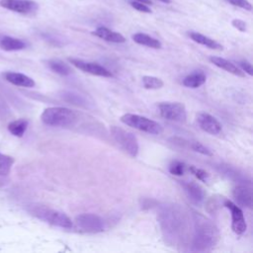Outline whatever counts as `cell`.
<instances>
[{
    "instance_id": "obj_24",
    "label": "cell",
    "mask_w": 253,
    "mask_h": 253,
    "mask_svg": "<svg viewBox=\"0 0 253 253\" xmlns=\"http://www.w3.org/2000/svg\"><path fill=\"white\" fill-rule=\"evenodd\" d=\"M14 164L13 157L0 153V176H7Z\"/></svg>"
},
{
    "instance_id": "obj_19",
    "label": "cell",
    "mask_w": 253,
    "mask_h": 253,
    "mask_svg": "<svg viewBox=\"0 0 253 253\" xmlns=\"http://www.w3.org/2000/svg\"><path fill=\"white\" fill-rule=\"evenodd\" d=\"M189 37L191 38L194 42H196L200 45H203L209 49L216 50V51L223 50V46H221L220 44H218L217 42H216L215 40H213L207 36H204L200 33H196V32H191V33H189Z\"/></svg>"
},
{
    "instance_id": "obj_15",
    "label": "cell",
    "mask_w": 253,
    "mask_h": 253,
    "mask_svg": "<svg viewBox=\"0 0 253 253\" xmlns=\"http://www.w3.org/2000/svg\"><path fill=\"white\" fill-rule=\"evenodd\" d=\"M5 79L10 82L13 85L20 86V87H26V88H32L35 86L34 79H32L26 74L20 73V72H7L4 73Z\"/></svg>"
},
{
    "instance_id": "obj_35",
    "label": "cell",
    "mask_w": 253,
    "mask_h": 253,
    "mask_svg": "<svg viewBox=\"0 0 253 253\" xmlns=\"http://www.w3.org/2000/svg\"><path fill=\"white\" fill-rule=\"evenodd\" d=\"M160 1H162L163 3H166V4H169L171 2V0H160Z\"/></svg>"
},
{
    "instance_id": "obj_29",
    "label": "cell",
    "mask_w": 253,
    "mask_h": 253,
    "mask_svg": "<svg viewBox=\"0 0 253 253\" xmlns=\"http://www.w3.org/2000/svg\"><path fill=\"white\" fill-rule=\"evenodd\" d=\"M63 97H65V99L69 102H72L73 104H77V105H81L83 104L85 101L84 99L79 96L78 94H73L72 92H69V93H65V95H63Z\"/></svg>"
},
{
    "instance_id": "obj_34",
    "label": "cell",
    "mask_w": 253,
    "mask_h": 253,
    "mask_svg": "<svg viewBox=\"0 0 253 253\" xmlns=\"http://www.w3.org/2000/svg\"><path fill=\"white\" fill-rule=\"evenodd\" d=\"M134 1H139V2H142V3L146 4V5L151 4V1H150V0H134Z\"/></svg>"
},
{
    "instance_id": "obj_28",
    "label": "cell",
    "mask_w": 253,
    "mask_h": 253,
    "mask_svg": "<svg viewBox=\"0 0 253 253\" xmlns=\"http://www.w3.org/2000/svg\"><path fill=\"white\" fill-rule=\"evenodd\" d=\"M189 170L191 171L192 174H194V176L196 178H198L199 180L203 181V182H206L209 178V173L207 171H205L204 169H201V168H197L195 166H191L189 168Z\"/></svg>"
},
{
    "instance_id": "obj_4",
    "label": "cell",
    "mask_w": 253,
    "mask_h": 253,
    "mask_svg": "<svg viewBox=\"0 0 253 253\" xmlns=\"http://www.w3.org/2000/svg\"><path fill=\"white\" fill-rule=\"evenodd\" d=\"M120 120L123 124L149 135H161L163 133V126L160 123L146 117L135 114H125Z\"/></svg>"
},
{
    "instance_id": "obj_11",
    "label": "cell",
    "mask_w": 253,
    "mask_h": 253,
    "mask_svg": "<svg viewBox=\"0 0 253 253\" xmlns=\"http://www.w3.org/2000/svg\"><path fill=\"white\" fill-rule=\"evenodd\" d=\"M197 123L204 132L211 135H218L223 129L220 123L214 116L204 112L197 115Z\"/></svg>"
},
{
    "instance_id": "obj_7",
    "label": "cell",
    "mask_w": 253,
    "mask_h": 253,
    "mask_svg": "<svg viewBox=\"0 0 253 253\" xmlns=\"http://www.w3.org/2000/svg\"><path fill=\"white\" fill-rule=\"evenodd\" d=\"M158 112L168 121L185 123L187 120L186 108L179 102H163L158 105Z\"/></svg>"
},
{
    "instance_id": "obj_13",
    "label": "cell",
    "mask_w": 253,
    "mask_h": 253,
    "mask_svg": "<svg viewBox=\"0 0 253 253\" xmlns=\"http://www.w3.org/2000/svg\"><path fill=\"white\" fill-rule=\"evenodd\" d=\"M182 186L189 200L193 204L199 206L204 202L206 194L204 189L199 184L195 182H183Z\"/></svg>"
},
{
    "instance_id": "obj_12",
    "label": "cell",
    "mask_w": 253,
    "mask_h": 253,
    "mask_svg": "<svg viewBox=\"0 0 253 253\" xmlns=\"http://www.w3.org/2000/svg\"><path fill=\"white\" fill-rule=\"evenodd\" d=\"M235 201L238 207L248 208L252 207V189L247 185H237L233 192Z\"/></svg>"
},
{
    "instance_id": "obj_16",
    "label": "cell",
    "mask_w": 253,
    "mask_h": 253,
    "mask_svg": "<svg viewBox=\"0 0 253 253\" xmlns=\"http://www.w3.org/2000/svg\"><path fill=\"white\" fill-rule=\"evenodd\" d=\"M210 60L212 63H214V65L221 70H224L235 76H238V77H244L245 76V73L240 70L238 69L235 65H234L233 62H231L230 60L226 59V58H223V57H219V56H211L210 57Z\"/></svg>"
},
{
    "instance_id": "obj_27",
    "label": "cell",
    "mask_w": 253,
    "mask_h": 253,
    "mask_svg": "<svg viewBox=\"0 0 253 253\" xmlns=\"http://www.w3.org/2000/svg\"><path fill=\"white\" fill-rule=\"evenodd\" d=\"M191 148L196 151V152H199L203 155H206V156H212L213 155V152L210 148H208L207 146H205L203 144L199 143V142H194L192 143L191 145Z\"/></svg>"
},
{
    "instance_id": "obj_21",
    "label": "cell",
    "mask_w": 253,
    "mask_h": 253,
    "mask_svg": "<svg viewBox=\"0 0 253 253\" xmlns=\"http://www.w3.org/2000/svg\"><path fill=\"white\" fill-rule=\"evenodd\" d=\"M207 80V77L205 75L204 72H194L187 75L184 79H183V84L186 87L189 88H198L200 86H202Z\"/></svg>"
},
{
    "instance_id": "obj_30",
    "label": "cell",
    "mask_w": 253,
    "mask_h": 253,
    "mask_svg": "<svg viewBox=\"0 0 253 253\" xmlns=\"http://www.w3.org/2000/svg\"><path fill=\"white\" fill-rule=\"evenodd\" d=\"M227 1L234 6H237L248 11L252 10V5L247 1V0H227Z\"/></svg>"
},
{
    "instance_id": "obj_2",
    "label": "cell",
    "mask_w": 253,
    "mask_h": 253,
    "mask_svg": "<svg viewBox=\"0 0 253 253\" xmlns=\"http://www.w3.org/2000/svg\"><path fill=\"white\" fill-rule=\"evenodd\" d=\"M219 238L218 230L208 220L197 221L193 249L196 251H210L217 243Z\"/></svg>"
},
{
    "instance_id": "obj_31",
    "label": "cell",
    "mask_w": 253,
    "mask_h": 253,
    "mask_svg": "<svg viewBox=\"0 0 253 253\" xmlns=\"http://www.w3.org/2000/svg\"><path fill=\"white\" fill-rule=\"evenodd\" d=\"M131 5L133 8H135L136 10L140 11V12H144V13H151V9L146 5V4H144L142 2H139V1H132L131 2Z\"/></svg>"
},
{
    "instance_id": "obj_22",
    "label": "cell",
    "mask_w": 253,
    "mask_h": 253,
    "mask_svg": "<svg viewBox=\"0 0 253 253\" xmlns=\"http://www.w3.org/2000/svg\"><path fill=\"white\" fill-rule=\"evenodd\" d=\"M133 40L139 44V45H142V46H145V47H148V48H151V49H162V43L146 35V34H144V33H137L135 35H133Z\"/></svg>"
},
{
    "instance_id": "obj_3",
    "label": "cell",
    "mask_w": 253,
    "mask_h": 253,
    "mask_svg": "<svg viewBox=\"0 0 253 253\" xmlns=\"http://www.w3.org/2000/svg\"><path fill=\"white\" fill-rule=\"evenodd\" d=\"M41 120L51 126H70L76 122L77 116L69 108L51 107L42 113Z\"/></svg>"
},
{
    "instance_id": "obj_9",
    "label": "cell",
    "mask_w": 253,
    "mask_h": 253,
    "mask_svg": "<svg viewBox=\"0 0 253 253\" xmlns=\"http://www.w3.org/2000/svg\"><path fill=\"white\" fill-rule=\"evenodd\" d=\"M224 206L228 208L232 214V229L234 233L237 235H243L247 230V225L240 207L230 200H225Z\"/></svg>"
},
{
    "instance_id": "obj_8",
    "label": "cell",
    "mask_w": 253,
    "mask_h": 253,
    "mask_svg": "<svg viewBox=\"0 0 253 253\" xmlns=\"http://www.w3.org/2000/svg\"><path fill=\"white\" fill-rule=\"evenodd\" d=\"M69 60L72 66H74L78 70L82 71L83 72H86V73H89L92 75H96V76H101V77H112L113 76L112 72L109 70H107L103 66L99 65V63L85 61V60H82L79 58H73V57H70Z\"/></svg>"
},
{
    "instance_id": "obj_10",
    "label": "cell",
    "mask_w": 253,
    "mask_h": 253,
    "mask_svg": "<svg viewBox=\"0 0 253 253\" xmlns=\"http://www.w3.org/2000/svg\"><path fill=\"white\" fill-rule=\"evenodd\" d=\"M0 6L20 14H31L38 10V3L32 0H1Z\"/></svg>"
},
{
    "instance_id": "obj_33",
    "label": "cell",
    "mask_w": 253,
    "mask_h": 253,
    "mask_svg": "<svg viewBox=\"0 0 253 253\" xmlns=\"http://www.w3.org/2000/svg\"><path fill=\"white\" fill-rule=\"evenodd\" d=\"M232 25H233L235 29H237L238 31H240V32H246V31H247V25H246V23H245L244 21L240 20V19H235V20H233Z\"/></svg>"
},
{
    "instance_id": "obj_1",
    "label": "cell",
    "mask_w": 253,
    "mask_h": 253,
    "mask_svg": "<svg viewBox=\"0 0 253 253\" xmlns=\"http://www.w3.org/2000/svg\"><path fill=\"white\" fill-rule=\"evenodd\" d=\"M27 211L30 215L54 227L67 230L73 227L72 219L65 213L54 210L48 206L41 204H30L27 207Z\"/></svg>"
},
{
    "instance_id": "obj_17",
    "label": "cell",
    "mask_w": 253,
    "mask_h": 253,
    "mask_svg": "<svg viewBox=\"0 0 253 253\" xmlns=\"http://www.w3.org/2000/svg\"><path fill=\"white\" fill-rule=\"evenodd\" d=\"M92 34L110 43L122 44L126 42V39L122 34L117 33V32H114L106 27H98L94 32H92Z\"/></svg>"
},
{
    "instance_id": "obj_20",
    "label": "cell",
    "mask_w": 253,
    "mask_h": 253,
    "mask_svg": "<svg viewBox=\"0 0 253 253\" xmlns=\"http://www.w3.org/2000/svg\"><path fill=\"white\" fill-rule=\"evenodd\" d=\"M47 66L52 72L59 75L68 76L72 74V69L70 68V66L60 59H50L47 61Z\"/></svg>"
},
{
    "instance_id": "obj_23",
    "label": "cell",
    "mask_w": 253,
    "mask_h": 253,
    "mask_svg": "<svg viewBox=\"0 0 253 253\" xmlns=\"http://www.w3.org/2000/svg\"><path fill=\"white\" fill-rule=\"evenodd\" d=\"M29 122L25 119H20V120H15L8 125V131L10 134H12L15 137L21 138L24 136L28 129Z\"/></svg>"
},
{
    "instance_id": "obj_14",
    "label": "cell",
    "mask_w": 253,
    "mask_h": 253,
    "mask_svg": "<svg viewBox=\"0 0 253 253\" xmlns=\"http://www.w3.org/2000/svg\"><path fill=\"white\" fill-rule=\"evenodd\" d=\"M163 220L162 221L163 225H165V227L163 228L164 231H167L169 234L171 233L173 235L180 233L182 230H180L184 224V219L183 217L182 218L178 216V215H173L172 212L166 213L167 215H165V213H163Z\"/></svg>"
},
{
    "instance_id": "obj_18",
    "label": "cell",
    "mask_w": 253,
    "mask_h": 253,
    "mask_svg": "<svg viewBox=\"0 0 253 253\" xmlns=\"http://www.w3.org/2000/svg\"><path fill=\"white\" fill-rule=\"evenodd\" d=\"M27 44L17 38H13L7 35L0 34V49L6 52H15V51H22L26 49Z\"/></svg>"
},
{
    "instance_id": "obj_25",
    "label": "cell",
    "mask_w": 253,
    "mask_h": 253,
    "mask_svg": "<svg viewBox=\"0 0 253 253\" xmlns=\"http://www.w3.org/2000/svg\"><path fill=\"white\" fill-rule=\"evenodd\" d=\"M143 85L145 89L156 90V89L163 88L164 85V82L163 81V79L158 78V77L145 75L143 77Z\"/></svg>"
},
{
    "instance_id": "obj_6",
    "label": "cell",
    "mask_w": 253,
    "mask_h": 253,
    "mask_svg": "<svg viewBox=\"0 0 253 253\" xmlns=\"http://www.w3.org/2000/svg\"><path fill=\"white\" fill-rule=\"evenodd\" d=\"M76 227L87 234H99L104 232L105 225L102 217L95 214H80L75 217Z\"/></svg>"
},
{
    "instance_id": "obj_32",
    "label": "cell",
    "mask_w": 253,
    "mask_h": 253,
    "mask_svg": "<svg viewBox=\"0 0 253 253\" xmlns=\"http://www.w3.org/2000/svg\"><path fill=\"white\" fill-rule=\"evenodd\" d=\"M239 67L241 69V71L245 73H247L248 75H252L253 74V69H252V66L251 63L247 60H240L239 61Z\"/></svg>"
},
{
    "instance_id": "obj_26",
    "label": "cell",
    "mask_w": 253,
    "mask_h": 253,
    "mask_svg": "<svg viewBox=\"0 0 253 253\" xmlns=\"http://www.w3.org/2000/svg\"><path fill=\"white\" fill-rule=\"evenodd\" d=\"M186 171L185 163L175 161L169 165V172L174 176H182Z\"/></svg>"
},
{
    "instance_id": "obj_5",
    "label": "cell",
    "mask_w": 253,
    "mask_h": 253,
    "mask_svg": "<svg viewBox=\"0 0 253 253\" xmlns=\"http://www.w3.org/2000/svg\"><path fill=\"white\" fill-rule=\"evenodd\" d=\"M110 133L116 143L126 152H128L133 157H136L138 155L140 149L139 142L133 133L122 129L117 126H111Z\"/></svg>"
}]
</instances>
